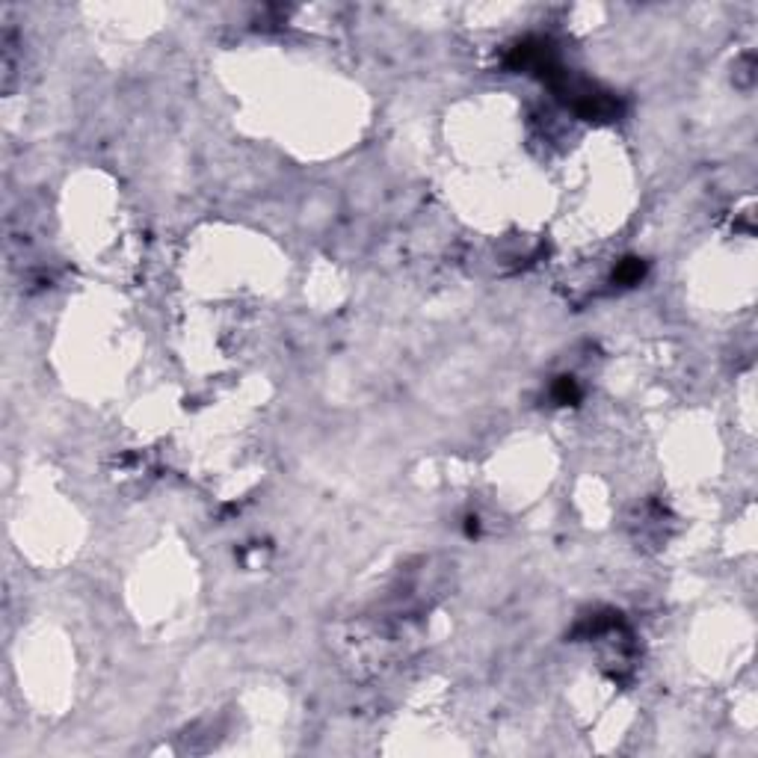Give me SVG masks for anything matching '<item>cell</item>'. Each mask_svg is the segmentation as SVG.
I'll use <instances>...</instances> for the list:
<instances>
[{
	"mask_svg": "<svg viewBox=\"0 0 758 758\" xmlns=\"http://www.w3.org/2000/svg\"><path fill=\"white\" fill-rule=\"evenodd\" d=\"M643 261L640 258H625L619 267H617V273H613V282H619V284H637L643 279Z\"/></svg>",
	"mask_w": 758,
	"mask_h": 758,
	"instance_id": "obj_1",
	"label": "cell"
},
{
	"mask_svg": "<svg viewBox=\"0 0 758 758\" xmlns=\"http://www.w3.org/2000/svg\"><path fill=\"white\" fill-rule=\"evenodd\" d=\"M578 382L572 377H560L557 386H554V400L557 403H575L578 400Z\"/></svg>",
	"mask_w": 758,
	"mask_h": 758,
	"instance_id": "obj_2",
	"label": "cell"
}]
</instances>
